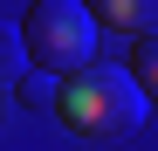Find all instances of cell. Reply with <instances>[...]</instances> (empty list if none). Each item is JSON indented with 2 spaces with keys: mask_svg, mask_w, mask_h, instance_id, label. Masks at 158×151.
<instances>
[{
  "mask_svg": "<svg viewBox=\"0 0 158 151\" xmlns=\"http://www.w3.org/2000/svg\"><path fill=\"white\" fill-rule=\"evenodd\" d=\"M21 96H28L35 110H62V83H55V76H41V69L21 76Z\"/></svg>",
  "mask_w": 158,
  "mask_h": 151,
  "instance_id": "6",
  "label": "cell"
},
{
  "mask_svg": "<svg viewBox=\"0 0 158 151\" xmlns=\"http://www.w3.org/2000/svg\"><path fill=\"white\" fill-rule=\"evenodd\" d=\"M21 41H28V62L41 76L69 83V76H83L89 55H96V14L76 7V0H35L28 21H21Z\"/></svg>",
  "mask_w": 158,
  "mask_h": 151,
  "instance_id": "2",
  "label": "cell"
},
{
  "mask_svg": "<svg viewBox=\"0 0 158 151\" xmlns=\"http://www.w3.org/2000/svg\"><path fill=\"white\" fill-rule=\"evenodd\" d=\"M14 76H28V41H21V28H0V83H14Z\"/></svg>",
  "mask_w": 158,
  "mask_h": 151,
  "instance_id": "5",
  "label": "cell"
},
{
  "mask_svg": "<svg viewBox=\"0 0 158 151\" xmlns=\"http://www.w3.org/2000/svg\"><path fill=\"white\" fill-rule=\"evenodd\" d=\"M144 89L138 83H131V69H110V62H89L83 76H69V83H62V124H69V131L76 137H89V144H103V137H131V131H138V124H144Z\"/></svg>",
  "mask_w": 158,
  "mask_h": 151,
  "instance_id": "1",
  "label": "cell"
},
{
  "mask_svg": "<svg viewBox=\"0 0 158 151\" xmlns=\"http://www.w3.org/2000/svg\"><path fill=\"white\" fill-rule=\"evenodd\" d=\"M103 28H124V35H158V0H103V7H89Z\"/></svg>",
  "mask_w": 158,
  "mask_h": 151,
  "instance_id": "3",
  "label": "cell"
},
{
  "mask_svg": "<svg viewBox=\"0 0 158 151\" xmlns=\"http://www.w3.org/2000/svg\"><path fill=\"white\" fill-rule=\"evenodd\" d=\"M131 83L144 89V103H158V35L138 41V55H131Z\"/></svg>",
  "mask_w": 158,
  "mask_h": 151,
  "instance_id": "4",
  "label": "cell"
}]
</instances>
